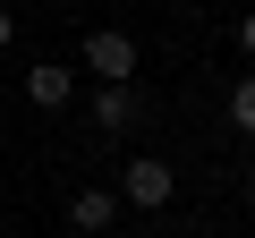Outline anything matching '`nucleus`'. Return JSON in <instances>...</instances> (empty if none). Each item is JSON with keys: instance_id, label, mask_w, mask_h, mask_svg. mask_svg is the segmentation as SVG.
Masks as SVG:
<instances>
[{"instance_id": "f257e3e1", "label": "nucleus", "mask_w": 255, "mask_h": 238, "mask_svg": "<svg viewBox=\"0 0 255 238\" xmlns=\"http://www.w3.org/2000/svg\"><path fill=\"white\" fill-rule=\"evenodd\" d=\"M119 204H136V213H170V196H179V170L162 162V153H136L119 170V187H111Z\"/></svg>"}, {"instance_id": "0eeeda50", "label": "nucleus", "mask_w": 255, "mask_h": 238, "mask_svg": "<svg viewBox=\"0 0 255 238\" xmlns=\"http://www.w3.org/2000/svg\"><path fill=\"white\" fill-rule=\"evenodd\" d=\"M238 51H247V60H255V9H247V17H238Z\"/></svg>"}, {"instance_id": "7ed1b4c3", "label": "nucleus", "mask_w": 255, "mask_h": 238, "mask_svg": "<svg viewBox=\"0 0 255 238\" xmlns=\"http://www.w3.org/2000/svg\"><path fill=\"white\" fill-rule=\"evenodd\" d=\"M26 102H34V111H68V102H77V68L34 60V68H26Z\"/></svg>"}, {"instance_id": "6e6552de", "label": "nucleus", "mask_w": 255, "mask_h": 238, "mask_svg": "<svg viewBox=\"0 0 255 238\" xmlns=\"http://www.w3.org/2000/svg\"><path fill=\"white\" fill-rule=\"evenodd\" d=\"M17 43V17H9V0H0V51H9Z\"/></svg>"}, {"instance_id": "423d86ee", "label": "nucleus", "mask_w": 255, "mask_h": 238, "mask_svg": "<svg viewBox=\"0 0 255 238\" xmlns=\"http://www.w3.org/2000/svg\"><path fill=\"white\" fill-rule=\"evenodd\" d=\"M230 128H238V136H255V68L230 85Z\"/></svg>"}, {"instance_id": "f03ea898", "label": "nucleus", "mask_w": 255, "mask_h": 238, "mask_svg": "<svg viewBox=\"0 0 255 238\" xmlns=\"http://www.w3.org/2000/svg\"><path fill=\"white\" fill-rule=\"evenodd\" d=\"M77 60H85L102 85H128V77H136V34H119V26H94V34L77 43Z\"/></svg>"}, {"instance_id": "39448f33", "label": "nucleus", "mask_w": 255, "mask_h": 238, "mask_svg": "<svg viewBox=\"0 0 255 238\" xmlns=\"http://www.w3.org/2000/svg\"><path fill=\"white\" fill-rule=\"evenodd\" d=\"M94 128H102V136L136 128V94H128V85H102V94H94Z\"/></svg>"}, {"instance_id": "20e7f679", "label": "nucleus", "mask_w": 255, "mask_h": 238, "mask_svg": "<svg viewBox=\"0 0 255 238\" xmlns=\"http://www.w3.org/2000/svg\"><path fill=\"white\" fill-rule=\"evenodd\" d=\"M68 221H77L85 238H119V196H111V187H77V196H68Z\"/></svg>"}, {"instance_id": "1a4fd4ad", "label": "nucleus", "mask_w": 255, "mask_h": 238, "mask_svg": "<svg viewBox=\"0 0 255 238\" xmlns=\"http://www.w3.org/2000/svg\"><path fill=\"white\" fill-rule=\"evenodd\" d=\"M247 187H255V170H247Z\"/></svg>"}]
</instances>
